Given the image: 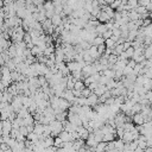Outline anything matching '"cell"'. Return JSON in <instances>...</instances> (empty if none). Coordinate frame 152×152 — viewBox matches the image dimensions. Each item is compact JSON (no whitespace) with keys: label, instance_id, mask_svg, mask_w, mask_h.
Instances as JSON below:
<instances>
[{"label":"cell","instance_id":"e0dca14e","mask_svg":"<svg viewBox=\"0 0 152 152\" xmlns=\"http://www.w3.org/2000/svg\"><path fill=\"white\" fill-rule=\"evenodd\" d=\"M139 14H140V17L142 15V14H146V13H148V11L146 10V7L145 6H141V5H138L135 8H134Z\"/></svg>","mask_w":152,"mask_h":152},{"label":"cell","instance_id":"5bb4252c","mask_svg":"<svg viewBox=\"0 0 152 152\" xmlns=\"http://www.w3.org/2000/svg\"><path fill=\"white\" fill-rule=\"evenodd\" d=\"M103 43H104V38H103L101 34H97V36L93 39L91 45H100V44H103Z\"/></svg>","mask_w":152,"mask_h":152},{"label":"cell","instance_id":"ffe728a7","mask_svg":"<svg viewBox=\"0 0 152 152\" xmlns=\"http://www.w3.org/2000/svg\"><path fill=\"white\" fill-rule=\"evenodd\" d=\"M125 52H126V55H127V57H128V59H129V58H132V56H133V53H134V48L131 45L129 48H127V49L125 50Z\"/></svg>","mask_w":152,"mask_h":152},{"label":"cell","instance_id":"5b68a950","mask_svg":"<svg viewBox=\"0 0 152 152\" xmlns=\"http://www.w3.org/2000/svg\"><path fill=\"white\" fill-rule=\"evenodd\" d=\"M70 106H71V104H70V102H69L68 100H65V99H63V97H59V99H58V108H59L61 110H68Z\"/></svg>","mask_w":152,"mask_h":152},{"label":"cell","instance_id":"d6986e66","mask_svg":"<svg viewBox=\"0 0 152 152\" xmlns=\"http://www.w3.org/2000/svg\"><path fill=\"white\" fill-rule=\"evenodd\" d=\"M106 146H107L106 141H99L97 145L95 146V151H103V150H106Z\"/></svg>","mask_w":152,"mask_h":152},{"label":"cell","instance_id":"f1b7e54d","mask_svg":"<svg viewBox=\"0 0 152 152\" xmlns=\"http://www.w3.org/2000/svg\"><path fill=\"white\" fill-rule=\"evenodd\" d=\"M151 24V18H144L142 19V26H147V25H150Z\"/></svg>","mask_w":152,"mask_h":152},{"label":"cell","instance_id":"8fae6325","mask_svg":"<svg viewBox=\"0 0 152 152\" xmlns=\"http://www.w3.org/2000/svg\"><path fill=\"white\" fill-rule=\"evenodd\" d=\"M107 90V87H106V84H101V83H99V86H97V88L93 91V93H95L97 96H100V95H102L104 91Z\"/></svg>","mask_w":152,"mask_h":152},{"label":"cell","instance_id":"4dcf8cb0","mask_svg":"<svg viewBox=\"0 0 152 152\" xmlns=\"http://www.w3.org/2000/svg\"><path fill=\"white\" fill-rule=\"evenodd\" d=\"M135 64H137V62H135L134 59H132V58H129V59H128V62H127V65H128V66H131V68H133Z\"/></svg>","mask_w":152,"mask_h":152},{"label":"cell","instance_id":"f546056e","mask_svg":"<svg viewBox=\"0 0 152 152\" xmlns=\"http://www.w3.org/2000/svg\"><path fill=\"white\" fill-rule=\"evenodd\" d=\"M113 36H116V37H121V31L120 28H113Z\"/></svg>","mask_w":152,"mask_h":152},{"label":"cell","instance_id":"8992f818","mask_svg":"<svg viewBox=\"0 0 152 152\" xmlns=\"http://www.w3.org/2000/svg\"><path fill=\"white\" fill-rule=\"evenodd\" d=\"M96 19H97L100 23H103V24H106V23H107V21H109L112 18H110V17H109V15H108V14H107L104 11H102V10H101V11H100V13L97 14Z\"/></svg>","mask_w":152,"mask_h":152},{"label":"cell","instance_id":"277c9868","mask_svg":"<svg viewBox=\"0 0 152 152\" xmlns=\"http://www.w3.org/2000/svg\"><path fill=\"white\" fill-rule=\"evenodd\" d=\"M58 137H59L63 141H74V138H72L71 132H68V131H65V129H63V131L58 134Z\"/></svg>","mask_w":152,"mask_h":152},{"label":"cell","instance_id":"cb8c5ba5","mask_svg":"<svg viewBox=\"0 0 152 152\" xmlns=\"http://www.w3.org/2000/svg\"><path fill=\"white\" fill-rule=\"evenodd\" d=\"M127 5L133 10L138 6V0H127Z\"/></svg>","mask_w":152,"mask_h":152},{"label":"cell","instance_id":"d4e9b609","mask_svg":"<svg viewBox=\"0 0 152 152\" xmlns=\"http://www.w3.org/2000/svg\"><path fill=\"white\" fill-rule=\"evenodd\" d=\"M112 34H113V31H112V30H106V31L102 33V37H103L104 39H107V38H110Z\"/></svg>","mask_w":152,"mask_h":152},{"label":"cell","instance_id":"484cf974","mask_svg":"<svg viewBox=\"0 0 152 152\" xmlns=\"http://www.w3.org/2000/svg\"><path fill=\"white\" fill-rule=\"evenodd\" d=\"M133 71V68H131V66H128L127 64H126V66L122 69V72H124V76H126V75H128L129 72H132Z\"/></svg>","mask_w":152,"mask_h":152},{"label":"cell","instance_id":"44dd1931","mask_svg":"<svg viewBox=\"0 0 152 152\" xmlns=\"http://www.w3.org/2000/svg\"><path fill=\"white\" fill-rule=\"evenodd\" d=\"M91 93H93V91H91V90H90V89H89L88 87H84V88H83V89L81 90V95H82V96H84V97L89 96V95H90Z\"/></svg>","mask_w":152,"mask_h":152},{"label":"cell","instance_id":"9a60e30c","mask_svg":"<svg viewBox=\"0 0 152 152\" xmlns=\"http://www.w3.org/2000/svg\"><path fill=\"white\" fill-rule=\"evenodd\" d=\"M144 56H145L146 59H148L152 56V44L145 46V49H144Z\"/></svg>","mask_w":152,"mask_h":152},{"label":"cell","instance_id":"4316f807","mask_svg":"<svg viewBox=\"0 0 152 152\" xmlns=\"http://www.w3.org/2000/svg\"><path fill=\"white\" fill-rule=\"evenodd\" d=\"M97 86H99V82H91V83H89L87 87H88V88H89L91 91H94V90L97 88Z\"/></svg>","mask_w":152,"mask_h":152},{"label":"cell","instance_id":"603a6c76","mask_svg":"<svg viewBox=\"0 0 152 152\" xmlns=\"http://www.w3.org/2000/svg\"><path fill=\"white\" fill-rule=\"evenodd\" d=\"M137 76H138V75H137L135 72H133V71H132V72H129L128 75H126L125 77H126L127 80H129L131 82H135V78H137Z\"/></svg>","mask_w":152,"mask_h":152},{"label":"cell","instance_id":"3957f363","mask_svg":"<svg viewBox=\"0 0 152 152\" xmlns=\"http://www.w3.org/2000/svg\"><path fill=\"white\" fill-rule=\"evenodd\" d=\"M87 52L90 55V57L93 58V59H99V57L101 56L100 53H99V51H97V46L96 45H90V48L87 50Z\"/></svg>","mask_w":152,"mask_h":152},{"label":"cell","instance_id":"1f68e13d","mask_svg":"<svg viewBox=\"0 0 152 152\" xmlns=\"http://www.w3.org/2000/svg\"><path fill=\"white\" fill-rule=\"evenodd\" d=\"M146 146H152V137H148L146 139Z\"/></svg>","mask_w":152,"mask_h":152},{"label":"cell","instance_id":"d6a6232c","mask_svg":"<svg viewBox=\"0 0 152 152\" xmlns=\"http://www.w3.org/2000/svg\"><path fill=\"white\" fill-rule=\"evenodd\" d=\"M150 87H151V89H152V78L150 80Z\"/></svg>","mask_w":152,"mask_h":152},{"label":"cell","instance_id":"9c48e42d","mask_svg":"<svg viewBox=\"0 0 152 152\" xmlns=\"http://www.w3.org/2000/svg\"><path fill=\"white\" fill-rule=\"evenodd\" d=\"M50 19H51L52 25H55V26H58V25L62 24V17H61V14H56V13H55Z\"/></svg>","mask_w":152,"mask_h":152},{"label":"cell","instance_id":"7c38bea8","mask_svg":"<svg viewBox=\"0 0 152 152\" xmlns=\"http://www.w3.org/2000/svg\"><path fill=\"white\" fill-rule=\"evenodd\" d=\"M115 137H116V134H114V133H110V132H107V133H103V135H102V141H110V140H114L115 139Z\"/></svg>","mask_w":152,"mask_h":152},{"label":"cell","instance_id":"2e32d148","mask_svg":"<svg viewBox=\"0 0 152 152\" xmlns=\"http://www.w3.org/2000/svg\"><path fill=\"white\" fill-rule=\"evenodd\" d=\"M86 87L84 82L82 80H76L75 81V84H74V89H77V90H82L83 88Z\"/></svg>","mask_w":152,"mask_h":152},{"label":"cell","instance_id":"ac0fdd59","mask_svg":"<svg viewBox=\"0 0 152 152\" xmlns=\"http://www.w3.org/2000/svg\"><path fill=\"white\" fill-rule=\"evenodd\" d=\"M104 45H106V48L114 49L115 48V42L112 38H107V39H104Z\"/></svg>","mask_w":152,"mask_h":152},{"label":"cell","instance_id":"7402d4cb","mask_svg":"<svg viewBox=\"0 0 152 152\" xmlns=\"http://www.w3.org/2000/svg\"><path fill=\"white\" fill-rule=\"evenodd\" d=\"M62 144H63V140L57 135V137H55V139H53V145L58 148V147H61L62 146Z\"/></svg>","mask_w":152,"mask_h":152},{"label":"cell","instance_id":"6da1fadb","mask_svg":"<svg viewBox=\"0 0 152 152\" xmlns=\"http://www.w3.org/2000/svg\"><path fill=\"white\" fill-rule=\"evenodd\" d=\"M49 126H50V129H51V135L55 138L57 137L62 131H63V124L62 121H58V120H52L51 122H49Z\"/></svg>","mask_w":152,"mask_h":152},{"label":"cell","instance_id":"83f0119b","mask_svg":"<svg viewBox=\"0 0 152 152\" xmlns=\"http://www.w3.org/2000/svg\"><path fill=\"white\" fill-rule=\"evenodd\" d=\"M96 46H97V51H99V53L102 55V53L104 52V50H106V45H104V43H103V44H100V45H96Z\"/></svg>","mask_w":152,"mask_h":152},{"label":"cell","instance_id":"52a82bcc","mask_svg":"<svg viewBox=\"0 0 152 152\" xmlns=\"http://www.w3.org/2000/svg\"><path fill=\"white\" fill-rule=\"evenodd\" d=\"M99 103V96L95 93H91L89 96H87V104L88 106H95Z\"/></svg>","mask_w":152,"mask_h":152},{"label":"cell","instance_id":"4fadbf2b","mask_svg":"<svg viewBox=\"0 0 152 152\" xmlns=\"http://www.w3.org/2000/svg\"><path fill=\"white\" fill-rule=\"evenodd\" d=\"M114 144H115V151H124V145H125V141L120 138L119 140H115L114 139Z\"/></svg>","mask_w":152,"mask_h":152},{"label":"cell","instance_id":"30bf717a","mask_svg":"<svg viewBox=\"0 0 152 152\" xmlns=\"http://www.w3.org/2000/svg\"><path fill=\"white\" fill-rule=\"evenodd\" d=\"M127 15H128L129 20H133V21H134V20H137V19H139V18H141V17H140V14H139L134 8H133V10H129Z\"/></svg>","mask_w":152,"mask_h":152},{"label":"cell","instance_id":"ba28073f","mask_svg":"<svg viewBox=\"0 0 152 152\" xmlns=\"http://www.w3.org/2000/svg\"><path fill=\"white\" fill-rule=\"evenodd\" d=\"M132 121H133L135 125H142V124H144V116L141 115L140 112H139V113H135V114H133V116H132Z\"/></svg>","mask_w":152,"mask_h":152},{"label":"cell","instance_id":"7a4b0ae2","mask_svg":"<svg viewBox=\"0 0 152 152\" xmlns=\"http://www.w3.org/2000/svg\"><path fill=\"white\" fill-rule=\"evenodd\" d=\"M66 66H68V69L70 70V72L82 70V65H81V63L77 62V61H70V62H68V63H66Z\"/></svg>","mask_w":152,"mask_h":152},{"label":"cell","instance_id":"836d02e7","mask_svg":"<svg viewBox=\"0 0 152 152\" xmlns=\"http://www.w3.org/2000/svg\"><path fill=\"white\" fill-rule=\"evenodd\" d=\"M148 106H150V108H151V109H152V101H151V102H150V104H148Z\"/></svg>","mask_w":152,"mask_h":152}]
</instances>
